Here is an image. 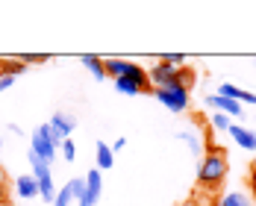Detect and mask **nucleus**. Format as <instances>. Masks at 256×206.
Listing matches in <instances>:
<instances>
[{"label": "nucleus", "mask_w": 256, "mask_h": 206, "mask_svg": "<svg viewBox=\"0 0 256 206\" xmlns=\"http://www.w3.org/2000/svg\"><path fill=\"white\" fill-rule=\"evenodd\" d=\"M9 204V186H6V174H3V168H0V206Z\"/></svg>", "instance_id": "obj_25"}, {"label": "nucleus", "mask_w": 256, "mask_h": 206, "mask_svg": "<svg viewBox=\"0 0 256 206\" xmlns=\"http://www.w3.org/2000/svg\"><path fill=\"white\" fill-rule=\"evenodd\" d=\"M0 150H3V138H0Z\"/></svg>", "instance_id": "obj_31"}, {"label": "nucleus", "mask_w": 256, "mask_h": 206, "mask_svg": "<svg viewBox=\"0 0 256 206\" xmlns=\"http://www.w3.org/2000/svg\"><path fill=\"white\" fill-rule=\"evenodd\" d=\"M53 206H71V192H68V186H62L59 192H56V200Z\"/></svg>", "instance_id": "obj_24"}, {"label": "nucleus", "mask_w": 256, "mask_h": 206, "mask_svg": "<svg viewBox=\"0 0 256 206\" xmlns=\"http://www.w3.org/2000/svg\"><path fill=\"white\" fill-rule=\"evenodd\" d=\"M177 206H198L194 200H182V204H177Z\"/></svg>", "instance_id": "obj_30"}, {"label": "nucleus", "mask_w": 256, "mask_h": 206, "mask_svg": "<svg viewBox=\"0 0 256 206\" xmlns=\"http://www.w3.org/2000/svg\"><path fill=\"white\" fill-rule=\"evenodd\" d=\"M36 132H38L42 138H48L53 148H62V142H65V138H62V136H59V132H56V130L50 127V121H48V124H42V127L36 130Z\"/></svg>", "instance_id": "obj_17"}, {"label": "nucleus", "mask_w": 256, "mask_h": 206, "mask_svg": "<svg viewBox=\"0 0 256 206\" xmlns=\"http://www.w3.org/2000/svg\"><path fill=\"white\" fill-rule=\"evenodd\" d=\"M130 68H132V62H127V59H106V77H112V80L127 77Z\"/></svg>", "instance_id": "obj_12"}, {"label": "nucleus", "mask_w": 256, "mask_h": 206, "mask_svg": "<svg viewBox=\"0 0 256 206\" xmlns=\"http://www.w3.org/2000/svg\"><path fill=\"white\" fill-rule=\"evenodd\" d=\"M212 130H230V118L224 112H215L212 115Z\"/></svg>", "instance_id": "obj_23"}, {"label": "nucleus", "mask_w": 256, "mask_h": 206, "mask_svg": "<svg viewBox=\"0 0 256 206\" xmlns=\"http://www.w3.org/2000/svg\"><path fill=\"white\" fill-rule=\"evenodd\" d=\"M242 92H244V88H238V86H232V82H221V88H218V94H221V98H227V100H242Z\"/></svg>", "instance_id": "obj_19"}, {"label": "nucleus", "mask_w": 256, "mask_h": 206, "mask_svg": "<svg viewBox=\"0 0 256 206\" xmlns=\"http://www.w3.org/2000/svg\"><path fill=\"white\" fill-rule=\"evenodd\" d=\"M227 171H230V165H227V156H224V150L212 148V150L200 159V165H198V182H200V188H206V192H215V188L224 182Z\"/></svg>", "instance_id": "obj_2"}, {"label": "nucleus", "mask_w": 256, "mask_h": 206, "mask_svg": "<svg viewBox=\"0 0 256 206\" xmlns=\"http://www.w3.org/2000/svg\"><path fill=\"white\" fill-rule=\"evenodd\" d=\"M30 154L38 156L42 162H48V165H50L53 159H56V154H59V148H53L48 138H42L38 132H32V138H30Z\"/></svg>", "instance_id": "obj_4"}, {"label": "nucleus", "mask_w": 256, "mask_h": 206, "mask_svg": "<svg viewBox=\"0 0 256 206\" xmlns=\"http://www.w3.org/2000/svg\"><path fill=\"white\" fill-rule=\"evenodd\" d=\"M109 148H112V154H118V150H124V148H127V138H115Z\"/></svg>", "instance_id": "obj_28"}, {"label": "nucleus", "mask_w": 256, "mask_h": 206, "mask_svg": "<svg viewBox=\"0 0 256 206\" xmlns=\"http://www.w3.org/2000/svg\"><path fill=\"white\" fill-rule=\"evenodd\" d=\"M15 192H18V198H24V200L38 198V182H36L32 174H21V177L15 180Z\"/></svg>", "instance_id": "obj_9"}, {"label": "nucleus", "mask_w": 256, "mask_h": 206, "mask_svg": "<svg viewBox=\"0 0 256 206\" xmlns=\"http://www.w3.org/2000/svg\"><path fill=\"white\" fill-rule=\"evenodd\" d=\"M100 192H103V177H100L98 168H92L86 174V198L80 200V206H94L100 200Z\"/></svg>", "instance_id": "obj_3"}, {"label": "nucleus", "mask_w": 256, "mask_h": 206, "mask_svg": "<svg viewBox=\"0 0 256 206\" xmlns=\"http://www.w3.org/2000/svg\"><path fill=\"white\" fill-rule=\"evenodd\" d=\"M159 62H168V65H174V68H182V65H186V56H182V53H165Z\"/></svg>", "instance_id": "obj_22"}, {"label": "nucleus", "mask_w": 256, "mask_h": 206, "mask_svg": "<svg viewBox=\"0 0 256 206\" xmlns=\"http://www.w3.org/2000/svg\"><path fill=\"white\" fill-rule=\"evenodd\" d=\"M12 82H15V77H9V74H3V71H0V92L12 88Z\"/></svg>", "instance_id": "obj_27"}, {"label": "nucleus", "mask_w": 256, "mask_h": 206, "mask_svg": "<svg viewBox=\"0 0 256 206\" xmlns=\"http://www.w3.org/2000/svg\"><path fill=\"white\" fill-rule=\"evenodd\" d=\"M50 127L56 130L62 138H68L71 130L77 127V118H71V115H65V112H56V115H50Z\"/></svg>", "instance_id": "obj_10"}, {"label": "nucleus", "mask_w": 256, "mask_h": 206, "mask_svg": "<svg viewBox=\"0 0 256 206\" xmlns=\"http://www.w3.org/2000/svg\"><path fill=\"white\" fill-rule=\"evenodd\" d=\"M82 65L94 74V80L106 77V59H100V56H94V53H82Z\"/></svg>", "instance_id": "obj_11"}, {"label": "nucleus", "mask_w": 256, "mask_h": 206, "mask_svg": "<svg viewBox=\"0 0 256 206\" xmlns=\"http://www.w3.org/2000/svg\"><path fill=\"white\" fill-rule=\"evenodd\" d=\"M227 132L236 138V144H238V148H244V150H250V154L256 150V132H254V130L242 127V124H230Z\"/></svg>", "instance_id": "obj_7"}, {"label": "nucleus", "mask_w": 256, "mask_h": 206, "mask_svg": "<svg viewBox=\"0 0 256 206\" xmlns=\"http://www.w3.org/2000/svg\"><path fill=\"white\" fill-rule=\"evenodd\" d=\"M250 194H254V206H256V168L250 171Z\"/></svg>", "instance_id": "obj_29"}, {"label": "nucleus", "mask_w": 256, "mask_h": 206, "mask_svg": "<svg viewBox=\"0 0 256 206\" xmlns=\"http://www.w3.org/2000/svg\"><path fill=\"white\" fill-rule=\"evenodd\" d=\"M180 71L182 68H174V65H168V62H159V65H154L150 68V86L154 88H159V86H165V82H171V80H177L180 77Z\"/></svg>", "instance_id": "obj_5"}, {"label": "nucleus", "mask_w": 256, "mask_h": 206, "mask_svg": "<svg viewBox=\"0 0 256 206\" xmlns=\"http://www.w3.org/2000/svg\"><path fill=\"white\" fill-rule=\"evenodd\" d=\"M30 165H32V177H36V182H38V180H48V177H53V174H50V165H48V162H42L38 156L30 154Z\"/></svg>", "instance_id": "obj_13"}, {"label": "nucleus", "mask_w": 256, "mask_h": 206, "mask_svg": "<svg viewBox=\"0 0 256 206\" xmlns=\"http://www.w3.org/2000/svg\"><path fill=\"white\" fill-rule=\"evenodd\" d=\"M68 192H71V200H82L86 198V177H74V180H68Z\"/></svg>", "instance_id": "obj_18"}, {"label": "nucleus", "mask_w": 256, "mask_h": 206, "mask_svg": "<svg viewBox=\"0 0 256 206\" xmlns=\"http://www.w3.org/2000/svg\"><path fill=\"white\" fill-rule=\"evenodd\" d=\"M59 150H62V156H65V159H68V162H74V159H77V144H74V142H71V138H65V142H62V148H59Z\"/></svg>", "instance_id": "obj_21"}, {"label": "nucleus", "mask_w": 256, "mask_h": 206, "mask_svg": "<svg viewBox=\"0 0 256 206\" xmlns=\"http://www.w3.org/2000/svg\"><path fill=\"white\" fill-rule=\"evenodd\" d=\"M192 82H194V74H192V68H182L180 71L177 80H171V82H165V86H159L154 88V98L165 109H171V112H186L188 109V88H192Z\"/></svg>", "instance_id": "obj_1"}, {"label": "nucleus", "mask_w": 256, "mask_h": 206, "mask_svg": "<svg viewBox=\"0 0 256 206\" xmlns=\"http://www.w3.org/2000/svg\"><path fill=\"white\" fill-rule=\"evenodd\" d=\"M206 103H209L215 112H224L227 118H230V115H236V118H238V115H244V106H242V103L227 100V98H221V94H209V98H206Z\"/></svg>", "instance_id": "obj_6"}, {"label": "nucleus", "mask_w": 256, "mask_h": 206, "mask_svg": "<svg viewBox=\"0 0 256 206\" xmlns=\"http://www.w3.org/2000/svg\"><path fill=\"white\" fill-rule=\"evenodd\" d=\"M218 206H254V200H250L244 192H230V194L221 198V204Z\"/></svg>", "instance_id": "obj_14"}, {"label": "nucleus", "mask_w": 256, "mask_h": 206, "mask_svg": "<svg viewBox=\"0 0 256 206\" xmlns=\"http://www.w3.org/2000/svg\"><path fill=\"white\" fill-rule=\"evenodd\" d=\"M0 71L3 74H9V77H21V74H26V65L24 62H12V59H0Z\"/></svg>", "instance_id": "obj_15"}, {"label": "nucleus", "mask_w": 256, "mask_h": 206, "mask_svg": "<svg viewBox=\"0 0 256 206\" xmlns=\"http://www.w3.org/2000/svg\"><path fill=\"white\" fill-rule=\"evenodd\" d=\"M115 92H121V94H127V98L142 94V88H138V86H136L130 77H118V80H115Z\"/></svg>", "instance_id": "obj_16"}, {"label": "nucleus", "mask_w": 256, "mask_h": 206, "mask_svg": "<svg viewBox=\"0 0 256 206\" xmlns=\"http://www.w3.org/2000/svg\"><path fill=\"white\" fill-rule=\"evenodd\" d=\"M115 165V154H112V148L106 144V142H94V168L98 171H109Z\"/></svg>", "instance_id": "obj_8"}, {"label": "nucleus", "mask_w": 256, "mask_h": 206, "mask_svg": "<svg viewBox=\"0 0 256 206\" xmlns=\"http://www.w3.org/2000/svg\"><path fill=\"white\" fill-rule=\"evenodd\" d=\"M18 62H24V65H42V62H48V56L44 53H24V56H18Z\"/></svg>", "instance_id": "obj_20"}, {"label": "nucleus", "mask_w": 256, "mask_h": 206, "mask_svg": "<svg viewBox=\"0 0 256 206\" xmlns=\"http://www.w3.org/2000/svg\"><path fill=\"white\" fill-rule=\"evenodd\" d=\"M180 138H182V142L192 148V154H200V144H198V138H194L192 132H180Z\"/></svg>", "instance_id": "obj_26"}]
</instances>
